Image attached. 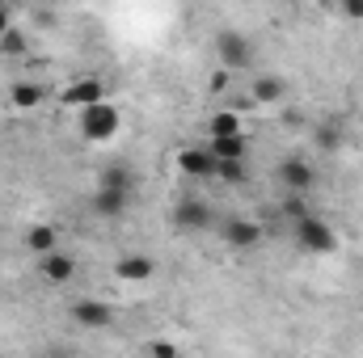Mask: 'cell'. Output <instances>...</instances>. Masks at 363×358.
Segmentation results:
<instances>
[{
    "label": "cell",
    "mask_w": 363,
    "mask_h": 358,
    "mask_svg": "<svg viewBox=\"0 0 363 358\" xmlns=\"http://www.w3.org/2000/svg\"><path fill=\"white\" fill-rule=\"evenodd\" d=\"M77 127H81V139H89V144H106V139L118 135V127H123V110H118L114 101H97V105H89V110H81Z\"/></svg>",
    "instance_id": "obj_1"
},
{
    "label": "cell",
    "mask_w": 363,
    "mask_h": 358,
    "mask_svg": "<svg viewBox=\"0 0 363 358\" xmlns=\"http://www.w3.org/2000/svg\"><path fill=\"white\" fill-rule=\"evenodd\" d=\"M291 236H296V245L304 249V253H334L338 249V232L313 211L308 219H300V224H291Z\"/></svg>",
    "instance_id": "obj_2"
},
{
    "label": "cell",
    "mask_w": 363,
    "mask_h": 358,
    "mask_svg": "<svg viewBox=\"0 0 363 358\" xmlns=\"http://www.w3.org/2000/svg\"><path fill=\"white\" fill-rule=\"evenodd\" d=\"M216 59H220L224 72L250 68V64H254V42H250V34H241V30H220V34H216Z\"/></svg>",
    "instance_id": "obj_3"
},
{
    "label": "cell",
    "mask_w": 363,
    "mask_h": 358,
    "mask_svg": "<svg viewBox=\"0 0 363 358\" xmlns=\"http://www.w3.org/2000/svg\"><path fill=\"white\" fill-rule=\"evenodd\" d=\"M169 219H174V228H182V232H207L216 224L211 202L199 198V194H182L178 202H174V211H169Z\"/></svg>",
    "instance_id": "obj_4"
},
{
    "label": "cell",
    "mask_w": 363,
    "mask_h": 358,
    "mask_svg": "<svg viewBox=\"0 0 363 358\" xmlns=\"http://www.w3.org/2000/svg\"><path fill=\"white\" fill-rule=\"evenodd\" d=\"M68 316H72V325H81V329H110V325H114V308H110L106 299H93V295L72 299V304H68Z\"/></svg>",
    "instance_id": "obj_5"
},
{
    "label": "cell",
    "mask_w": 363,
    "mask_h": 358,
    "mask_svg": "<svg viewBox=\"0 0 363 358\" xmlns=\"http://www.w3.org/2000/svg\"><path fill=\"white\" fill-rule=\"evenodd\" d=\"M274 178H279V185H283L287 194H308V190L317 185V169H313L304 156H287V161H279Z\"/></svg>",
    "instance_id": "obj_6"
},
{
    "label": "cell",
    "mask_w": 363,
    "mask_h": 358,
    "mask_svg": "<svg viewBox=\"0 0 363 358\" xmlns=\"http://www.w3.org/2000/svg\"><path fill=\"white\" fill-rule=\"evenodd\" d=\"M68 110H89V105H97V101H106V81H97V76H81V81H72L68 89H64V97H60Z\"/></svg>",
    "instance_id": "obj_7"
},
{
    "label": "cell",
    "mask_w": 363,
    "mask_h": 358,
    "mask_svg": "<svg viewBox=\"0 0 363 358\" xmlns=\"http://www.w3.org/2000/svg\"><path fill=\"white\" fill-rule=\"evenodd\" d=\"M220 241L228 245V249H254L258 241H262V224H254V219H224L220 224Z\"/></svg>",
    "instance_id": "obj_8"
},
{
    "label": "cell",
    "mask_w": 363,
    "mask_h": 358,
    "mask_svg": "<svg viewBox=\"0 0 363 358\" xmlns=\"http://www.w3.org/2000/svg\"><path fill=\"white\" fill-rule=\"evenodd\" d=\"M127 207H131V194L127 190H93L89 198V211L97 215V219H118V215H127Z\"/></svg>",
    "instance_id": "obj_9"
},
{
    "label": "cell",
    "mask_w": 363,
    "mask_h": 358,
    "mask_svg": "<svg viewBox=\"0 0 363 358\" xmlns=\"http://www.w3.org/2000/svg\"><path fill=\"white\" fill-rule=\"evenodd\" d=\"M38 274H43V282L64 287V282L77 278V258H68V253H47V258H38Z\"/></svg>",
    "instance_id": "obj_10"
},
{
    "label": "cell",
    "mask_w": 363,
    "mask_h": 358,
    "mask_svg": "<svg viewBox=\"0 0 363 358\" xmlns=\"http://www.w3.org/2000/svg\"><path fill=\"white\" fill-rule=\"evenodd\" d=\"M178 169L186 178L203 181V178H216V156L207 148H182L178 152Z\"/></svg>",
    "instance_id": "obj_11"
},
{
    "label": "cell",
    "mask_w": 363,
    "mask_h": 358,
    "mask_svg": "<svg viewBox=\"0 0 363 358\" xmlns=\"http://www.w3.org/2000/svg\"><path fill=\"white\" fill-rule=\"evenodd\" d=\"M152 274H157V262L148 253H127L114 262V278H123V282H148Z\"/></svg>",
    "instance_id": "obj_12"
},
{
    "label": "cell",
    "mask_w": 363,
    "mask_h": 358,
    "mask_svg": "<svg viewBox=\"0 0 363 358\" xmlns=\"http://www.w3.org/2000/svg\"><path fill=\"white\" fill-rule=\"evenodd\" d=\"M43 101H47V89L34 85V81H13L9 85V105L13 110H38Z\"/></svg>",
    "instance_id": "obj_13"
},
{
    "label": "cell",
    "mask_w": 363,
    "mask_h": 358,
    "mask_svg": "<svg viewBox=\"0 0 363 358\" xmlns=\"http://www.w3.org/2000/svg\"><path fill=\"white\" fill-rule=\"evenodd\" d=\"M283 97H287V81L283 76H254V85H250V101L254 105H274Z\"/></svg>",
    "instance_id": "obj_14"
},
{
    "label": "cell",
    "mask_w": 363,
    "mask_h": 358,
    "mask_svg": "<svg viewBox=\"0 0 363 358\" xmlns=\"http://www.w3.org/2000/svg\"><path fill=\"white\" fill-rule=\"evenodd\" d=\"M207 131H211V139H237V135H245V127H241V114H237V110H216V114H211V122H207Z\"/></svg>",
    "instance_id": "obj_15"
},
{
    "label": "cell",
    "mask_w": 363,
    "mask_h": 358,
    "mask_svg": "<svg viewBox=\"0 0 363 358\" xmlns=\"http://www.w3.org/2000/svg\"><path fill=\"white\" fill-rule=\"evenodd\" d=\"M207 152L216 156V165L245 161V152H250V139H245V135H237V139H207Z\"/></svg>",
    "instance_id": "obj_16"
},
{
    "label": "cell",
    "mask_w": 363,
    "mask_h": 358,
    "mask_svg": "<svg viewBox=\"0 0 363 358\" xmlns=\"http://www.w3.org/2000/svg\"><path fill=\"white\" fill-rule=\"evenodd\" d=\"M26 249H30V253H38V258L60 253V232H55L51 224H38V228H30V232H26Z\"/></svg>",
    "instance_id": "obj_17"
},
{
    "label": "cell",
    "mask_w": 363,
    "mask_h": 358,
    "mask_svg": "<svg viewBox=\"0 0 363 358\" xmlns=\"http://www.w3.org/2000/svg\"><path fill=\"white\" fill-rule=\"evenodd\" d=\"M97 185H101V190H127V194H135V173H131V165L114 161V165H106V169H101Z\"/></svg>",
    "instance_id": "obj_18"
},
{
    "label": "cell",
    "mask_w": 363,
    "mask_h": 358,
    "mask_svg": "<svg viewBox=\"0 0 363 358\" xmlns=\"http://www.w3.org/2000/svg\"><path fill=\"white\" fill-rule=\"evenodd\" d=\"M313 139H317V148H325V152H334V148H342V127H338V122H321Z\"/></svg>",
    "instance_id": "obj_19"
},
{
    "label": "cell",
    "mask_w": 363,
    "mask_h": 358,
    "mask_svg": "<svg viewBox=\"0 0 363 358\" xmlns=\"http://www.w3.org/2000/svg\"><path fill=\"white\" fill-rule=\"evenodd\" d=\"M216 181H228V185H241V181H250V169H245V161H228V165H216Z\"/></svg>",
    "instance_id": "obj_20"
},
{
    "label": "cell",
    "mask_w": 363,
    "mask_h": 358,
    "mask_svg": "<svg viewBox=\"0 0 363 358\" xmlns=\"http://www.w3.org/2000/svg\"><path fill=\"white\" fill-rule=\"evenodd\" d=\"M279 207H283V215H287L291 224H300V219H308V215H313V211H308V202H304V194H287Z\"/></svg>",
    "instance_id": "obj_21"
},
{
    "label": "cell",
    "mask_w": 363,
    "mask_h": 358,
    "mask_svg": "<svg viewBox=\"0 0 363 358\" xmlns=\"http://www.w3.org/2000/svg\"><path fill=\"white\" fill-rule=\"evenodd\" d=\"M26 47H30V38H26L21 30H9V34L0 38V55H13V59H17V55H26Z\"/></svg>",
    "instance_id": "obj_22"
},
{
    "label": "cell",
    "mask_w": 363,
    "mask_h": 358,
    "mask_svg": "<svg viewBox=\"0 0 363 358\" xmlns=\"http://www.w3.org/2000/svg\"><path fill=\"white\" fill-rule=\"evenodd\" d=\"M148 354H152V358H182V350L174 346V342H152V346H148Z\"/></svg>",
    "instance_id": "obj_23"
},
{
    "label": "cell",
    "mask_w": 363,
    "mask_h": 358,
    "mask_svg": "<svg viewBox=\"0 0 363 358\" xmlns=\"http://www.w3.org/2000/svg\"><path fill=\"white\" fill-rule=\"evenodd\" d=\"M207 89H211V93H228V72H224V68H220V72H211Z\"/></svg>",
    "instance_id": "obj_24"
},
{
    "label": "cell",
    "mask_w": 363,
    "mask_h": 358,
    "mask_svg": "<svg viewBox=\"0 0 363 358\" xmlns=\"http://www.w3.org/2000/svg\"><path fill=\"white\" fill-rule=\"evenodd\" d=\"M342 17H351V21H363V0H347V4H342Z\"/></svg>",
    "instance_id": "obj_25"
},
{
    "label": "cell",
    "mask_w": 363,
    "mask_h": 358,
    "mask_svg": "<svg viewBox=\"0 0 363 358\" xmlns=\"http://www.w3.org/2000/svg\"><path fill=\"white\" fill-rule=\"evenodd\" d=\"M9 30H13V8H9V4H0V38H4Z\"/></svg>",
    "instance_id": "obj_26"
},
{
    "label": "cell",
    "mask_w": 363,
    "mask_h": 358,
    "mask_svg": "<svg viewBox=\"0 0 363 358\" xmlns=\"http://www.w3.org/2000/svg\"><path fill=\"white\" fill-rule=\"evenodd\" d=\"M43 358H77V354H72V350H47Z\"/></svg>",
    "instance_id": "obj_27"
}]
</instances>
